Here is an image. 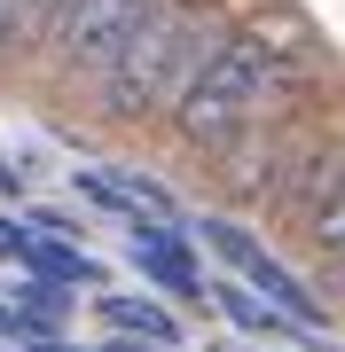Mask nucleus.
<instances>
[{"mask_svg": "<svg viewBox=\"0 0 345 352\" xmlns=\"http://www.w3.org/2000/svg\"><path fill=\"white\" fill-rule=\"evenodd\" d=\"M314 87H322V47L306 39V24H298V16H251V24H236L220 39V55L205 63V78L180 94L165 133L189 157L212 164L228 141H243L275 110H298Z\"/></svg>", "mask_w": 345, "mask_h": 352, "instance_id": "1", "label": "nucleus"}, {"mask_svg": "<svg viewBox=\"0 0 345 352\" xmlns=\"http://www.w3.org/2000/svg\"><path fill=\"white\" fill-rule=\"evenodd\" d=\"M236 32V16L220 0H149L141 24L126 32V47L110 55V71L87 87L94 118L118 133L134 126H165L180 110V94L205 78V63L220 55V39Z\"/></svg>", "mask_w": 345, "mask_h": 352, "instance_id": "2", "label": "nucleus"}, {"mask_svg": "<svg viewBox=\"0 0 345 352\" xmlns=\"http://www.w3.org/2000/svg\"><path fill=\"white\" fill-rule=\"evenodd\" d=\"M149 0H55L48 8V32H39V63L71 87H94L110 71V55L126 47V32L141 24Z\"/></svg>", "mask_w": 345, "mask_h": 352, "instance_id": "3", "label": "nucleus"}, {"mask_svg": "<svg viewBox=\"0 0 345 352\" xmlns=\"http://www.w3.org/2000/svg\"><path fill=\"white\" fill-rule=\"evenodd\" d=\"M196 243H212V251L228 258L236 274H243V282L259 289V298L275 305V314H291L298 329H330V305L314 298V282H298V274H291V266H282V258H275V251H267V243H259L243 219H228V212H205V219H196Z\"/></svg>", "mask_w": 345, "mask_h": 352, "instance_id": "4", "label": "nucleus"}, {"mask_svg": "<svg viewBox=\"0 0 345 352\" xmlns=\"http://www.w3.org/2000/svg\"><path fill=\"white\" fill-rule=\"evenodd\" d=\"M126 251H134V266H141V282H157L165 298H212L205 266H196L189 235H180L173 219H157V212H134V219H126Z\"/></svg>", "mask_w": 345, "mask_h": 352, "instance_id": "5", "label": "nucleus"}, {"mask_svg": "<svg viewBox=\"0 0 345 352\" xmlns=\"http://www.w3.org/2000/svg\"><path fill=\"white\" fill-rule=\"evenodd\" d=\"M79 243H87V235H48V227H32V235H24V251H16V266H24V274H48V282L87 289L94 274H103V266L79 251Z\"/></svg>", "mask_w": 345, "mask_h": 352, "instance_id": "6", "label": "nucleus"}, {"mask_svg": "<svg viewBox=\"0 0 345 352\" xmlns=\"http://www.w3.org/2000/svg\"><path fill=\"white\" fill-rule=\"evenodd\" d=\"M212 305L243 329V337H322V329H298L291 314H275V305L259 298L251 282H212Z\"/></svg>", "mask_w": 345, "mask_h": 352, "instance_id": "7", "label": "nucleus"}, {"mask_svg": "<svg viewBox=\"0 0 345 352\" xmlns=\"http://www.w3.org/2000/svg\"><path fill=\"white\" fill-rule=\"evenodd\" d=\"M16 321H24V337H55V321H63L71 314V282H48V274H24V282H16ZM24 337H16V344H24Z\"/></svg>", "mask_w": 345, "mask_h": 352, "instance_id": "8", "label": "nucleus"}, {"mask_svg": "<svg viewBox=\"0 0 345 352\" xmlns=\"http://www.w3.org/2000/svg\"><path fill=\"white\" fill-rule=\"evenodd\" d=\"M103 321L118 337H141V344H180V321L165 305H149V298H103Z\"/></svg>", "mask_w": 345, "mask_h": 352, "instance_id": "9", "label": "nucleus"}, {"mask_svg": "<svg viewBox=\"0 0 345 352\" xmlns=\"http://www.w3.org/2000/svg\"><path fill=\"white\" fill-rule=\"evenodd\" d=\"M48 8L55 0H0V55H39V32H48Z\"/></svg>", "mask_w": 345, "mask_h": 352, "instance_id": "10", "label": "nucleus"}, {"mask_svg": "<svg viewBox=\"0 0 345 352\" xmlns=\"http://www.w3.org/2000/svg\"><path fill=\"white\" fill-rule=\"evenodd\" d=\"M306 243H314L322 258H337V251H345V141H337V188H330V204L306 219Z\"/></svg>", "mask_w": 345, "mask_h": 352, "instance_id": "11", "label": "nucleus"}, {"mask_svg": "<svg viewBox=\"0 0 345 352\" xmlns=\"http://www.w3.org/2000/svg\"><path fill=\"white\" fill-rule=\"evenodd\" d=\"M24 235H32L24 219H0V258H16V251H24Z\"/></svg>", "mask_w": 345, "mask_h": 352, "instance_id": "12", "label": "nucleus"}, {"mask_svg": "<svg viewBox=\"0 0 345 352\" xmlns=\"http://www.w3.org/2000/svg\"><path fill=\"white\" fill-rule=\"evenodd\" d=\"M0 337H24V321H16V305H0Z\"/></svg>", "mask_w": 345, "mask_h": 352, "instance_id": "13", "label": "nucleus"}, {"mask_svg": "<svg viewBox=\"0 0 345 352\" xmlns=\"http://www.w3.org/2000/svg\"><path fill=\"white\" fill-rule=\"evenodd\" d=\"M322 266H330V289H345V251H337V258H322Z\"/></svg>", "mask_w": 345, "mask_h": 352, "instance_id": "14", "label": "nucleus"}, {"mask_svg": "<svg viewBox=\"0 0 345 352\" xmlns=\"http://www.w3.org/2000/svg\"><path fill=\"white\" fill-rule=\"evenodd\" d=\"M16 188H24V180H16V173H8V164H0V196H16Z\"/></svg>", "mask_w": 345, "mask_h": 352, "instance_id": "15", "label": "nucleus"}]
</instances>
